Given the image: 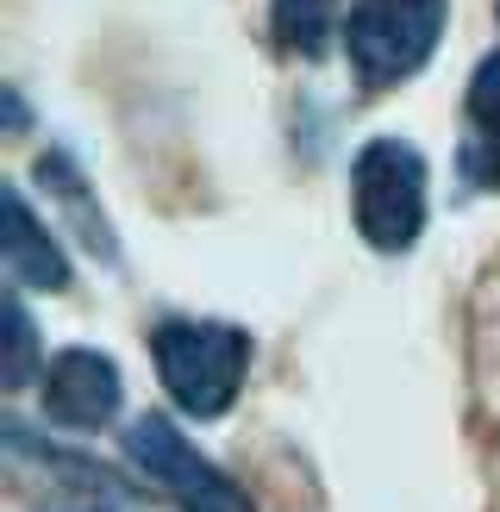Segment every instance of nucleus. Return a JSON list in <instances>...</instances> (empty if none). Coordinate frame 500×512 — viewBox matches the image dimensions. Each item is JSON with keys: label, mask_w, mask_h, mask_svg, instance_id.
I'll use <instances>...</instances> for the list:
<instances>
[{"label": "nucleus", "mask_w": 500, "mask_h": 512, "mask_svg": "<svg viewBox=\"0 0 500 512\" xmlns=\"http://www.w3.org/2000/svg\"><path fill=\"white\" fill-rule=\"evenodd\" d=\"M338 7L344 0H269V32L288 57H325V44L338 32Z\"/></svg>", "instance_id": "6e6552de"}, {"label": "nucleus", "mask_w": 500, "mask_h": 512, "mask_svg": "<svg viewBox=\"0 0 500 512\" xmlns=\"http://www.w3.org/2000/svg\"><path fill=\"white\" fill-rule=\"evenodd\" d=\"M7 232H0V250H7V275L19 281V288H69V256L57 250V238L38 225L32 200H25L19 182H7Z\"/></svg>", "instance_id": "0eeeda50"}, {"label": "nucleus", "mask_w": 500, "mask_h": 512, "mask_svg": "<svg viewBox=\"0 0 500 512\" xmlns=\"http://www.w3.org/2000/svg\"><path fill=\"white\" fill-rule=\"evenodd\" d=\"M444 13H450L444 0H350L344 50L363 88H394L432 63Z\"/></svg>", "instance_id": "7ed1b4c3"}, {"label": "nucleus", "mask_w": 500, "mask_h": 512, "mask_svg": "<svg viewBox=\"0 0 500 512\" xmlns=\"http://www.w3.org/2000/svg\"><path fill=\"white\" fill-rule=\"evenodd\" d=\"M125 456L150 475V488L169 494L182 512H257L244 494H238V481L225 475L219 463H207L182 431H175L169 419L157 413H144L132 431H125Z\"/></svg>", "instance_id": "20e7f679"}, {"label": "nucleus", "mask_w": 500, "mask_h": 512, "mask_svg": "<svg viewBox=\"0 0 500 512\" xmlns=\"http://www.w3.org/2000/svg\"><path fill=\"white\" fill-rule=\"evenodd\" d=\"M7 369H0V388H25L32 381V363H38V338H32V313H25V300L7 294Z\"/></svg>", "instance_id": "1a4fd4ad"}, {"label": "nucleus", "mask_w": 500, "mask_h": 512, "mask_svg": "<svg viewBox=\"0 0 500 512\" xmlns=\"http://www.w3.org/2000/svg\"><path fill=\"white\" fill-rule=\"evenodd\" d=\"M350 200L369 250H413L425 232V157L407 138H369L350 163Z\"/></svg>", "instance_id": "f03ea898"}, {"label": "nucleus", "mask_w": 500, "mask_h": 512, "mask_svg": "<svg viewBox=\"0 0 500 512\" xmlns=\"http://www.w3.org/2000/svg\"><path fill=\"white\" fill-rule=\"evenodd\" d=\"M150 356H157L169 400L188 419H219V413H232V400L244 388L250 331L225 325V319H163L150 331Z\"/></svg>", "instance_id": "f257e3e1"}, {"label": "nucleus", "mask_w": 500, "mask_h": 512, "mask_svg": "<svg viewBox=\"0 0 500 512\" xmlns=\"http://www.w3.org/2000/svg\"><path fill=\"white\" fill-rule=\"evenodd\" d=\"M63 512H113V506H100V500H88V506H63Z\"/></svg>", "instance_id": "9d476101"}, {"label": "nucleus", "mask_w": 500, "mask_h": 512, "mask_svg": "<svg viewBox=\"0 0 500 512\" xmlns=\"http://www.w3.org/2000/svg\"><path fill=\"white\" fill-rule=\"evenodd\" d=\"M457 169L475 194H500V50H488L463 94V144Z\"/></svg>", "instance_id": "423d86ee"}, {"label": "nucleus", "mask_w": 500, "mask_h": 512, "mask_svg": "<svg viewBox=\"0 0 500 512\" xmlns=\"http://www.w3.org/2000/svg\"><path fill=\"white\" fill-rule=\"evenodd\" d=\"M125 400V381H119V363L100 350H57L44 363V413L69 425V431H94L119 413Z\"/></svg>", "instance_id": "39448f33"}]
</instances>
